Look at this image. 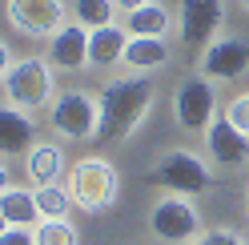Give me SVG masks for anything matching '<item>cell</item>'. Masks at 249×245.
I'll list each match as a JSON object with an SVG mask.
<instances>
[{
	"label": "cell",
	"mask_w": 249,
	"mask_h": 245,
	"mask_svg": "<svg viewBox=\"0 0 249 245\" xmlns=\"http://www.w3.org/2000/svg\"><path fill=\"white\" fill-rule=\"evenodd\" d=\"M145 4H153V0H117V8H124V12H133V8H145Z\"/></svg>",
	"instance_id": "obj_26"
},
{
	"label": "cell",
	"mask_w": 249,
	"mask_h": 245,
	"mask_svg": "<svg viewBox=\"0 0 249 245\" xmlns=\"http://www.w3.org/2000/svg\"><path fill=\"white\" fill-rule=\"evenodd\" d=\"M149 177L157 181L161 189L169 193H181V197H193V193H205L213 185V173L209 165L189 149H165L157 153V161L149 165Z\"/></svg>",
	"instance_id": "obj_3"
},
{
	"label": "cell",
	"mask_w": 249,
	"mask_h": 245,
	"mask_svg": "<svg viewBox=\"0 0 249 245\" xmlns=\"http://www.w3.org/2000/svg\"><path fill=\"white\" fill-rule=\"evenodd\" d=\"M149 233L165 245H193L205 229H201V213L193 209L189 197L165 193L161 201H153L149 209Z\"/></svg>",
	"instance_id": "obj_4"
},
{
	"label": "cell",
	"mask_w": 249,
	"mask_h": 245,
	"mask_svg": "<svg viewBox=\"0 0 249 245\" xmlns=\"http://www.w3.org/2000/svg\"><path fill=\"white\" fill-rule=\"evenodd\" d=\"M36 145V125L33 117L17 105H0V157H17Z\"/></svg>",
	"instance_id": "obj_13"
},
{
	"label": "cell",
	"mask_w": 249,
	"mask_h": 245,
	"mask_svg": "<svg viewBox=\"0 0 249 245\" xmlns=\"http://www.w3.org/2000/svg\"><path fill=\"white\" fill-rule=\"evenodd\" d=\"M33 233H36V245H81V237H76V229L69 225V217H60V221H40Z\"/></svg>",
	"instance_id": "obj_21"
},
{
	"label": "cell",
	"mask_w": 249,
	"mask_h": 245,
	"mask_svg": "<svg viewBox=\"0 0 249 245\" xmlns=\"http://www.w3.org/2000/svg\"><path fill=\"white\" fill-rule=\"evenodd\" d=\"M49 65L53 69H69V72L89 65V28L85 24L69 20L60 33L49 36Z\"/></svg>",
	"instance_id": "obj_12"
},
{
	"label": "cell",
	"mask_w": 249,
	"mask_h": 245,
	"mask_svg": "<svg viewBox=\"0 0 249 245\" xmlns=\"http://www.w3.org/2000/svg\"><path fill=\"white\" fill-rule=\"evenodd\" d=\"M124 49H129V33L121 24H105V28H92L89 33V65H97V69L121 65Z\"/></svg>",
	"instance_id": "obj_14"
},
{
	"label": "cell",
	"mask_w": 249,
	"mask_h": 245,
	"mask_svg": "<svg viewBox=\"0 0 249 245\" xmlns=\"http://www.w3.org/2000/svg\"><path fill=\"white\" fill-rule=\"evenodd\" d=\"M173 117H177L181 133L205 137L209 125L217 121V88H213V81H205L201 72L185 76L181 88L173 93Z\"/></svg>",
	"instance_id": "obj_5"
},
{
	"label": "cell",
	"mask_w": 249,
	"mask_h": 245,
	"mask_svg": "<svg viewBox=\"0 0 249 245\" xmlns=\"http://www.w3.org/2000/svg\"><path fill=\"white\" fill-rule=\"evenodd\" d=\"M241 8H245V12H249V0H241Z\"/></svg>",
	"instance_id": "obj_29"
},
{
	"label": "cell",
	"mask_w": 249,
	"mask_h": 245,
	"mask_svg": "<svg viewBox=\"0 0 249 245\" xmlns=\"http://www.w3.org/2000/svg\"><path fill=\"white\" fill-rule=\"evenodd\" d=\"M33 197H36L40 221H60V217H69V209H72V193L60 189V185H36Z\"/></svg>",
	"instance_id": "obj_19"
},
{
	"label": "cell",
	"mask_w": 249,
	"mask_h": 245,
	"mask_svg": "<svg viewBox=\"0 0 249 245\" xmlns=\"http://www.w3.org/2000/svg\"><path fill=\"white\" fill-rule=\"evenodd\" d=\"M4 93H8V105H17L24 113H36L53 101L56 93V81H53V65H44L40 56H24L12 65L8 81H4Z\"/></svg>",
	"instance_id": "obj_6"
},
{
	"label": "cell",
	"mask_w": 249,
	"mask_h": 245,
	"mask_svg": "<svg viewBox=\"0 0 249 245\" xmlns=\"http://www.w3.org/2000/svg\"><path fill=\"white\" fill-rule=\"evenodd\" d=\"M0 213L8 217V225H40V209H36V197L28 189H4L0 193Z\"/></svg>",
	"instance_id": "obj_17"
},
{
	"label": "cell",
	"mask_w": 249,
	"mask_h": 245,
	"mask_svg": "<svg viewBox=\"0 0 249 245\" xmlns=\"http://www.w3.org/2000/svg\"><path fill=\"white\" fill-rule=\"evenodd\" d=\"M124 24H129V36H165L169 28H173V17L153 0V4H145V8H133Z\"/></svg>",
	"instance_id": "obj_18"
},
{
	"label": "cell",
	"mask_w": 249,
	"mask_h": 245,
	"mask_svg": "<svg viewBox=\"0 0 249 245\" xmlns=\"http://www.w3.org/2000/svg\"><path fill=\"white\" fill-rule=\"evenodd\" d=\"M205 149H209L213 165H225V169H237V165L249 161V137H245L237 125H233L225 113L209 125V133H205Z\"/></svg>",
	"instance_id": "obj_11"
},
{
	"label": "cell",
	"mask_w": 249,
	"mask_h": 245,
	"mask_svg": "<svg viewBox=\"0 0 249 245\" xmlns=\"http://www.w3.org/2000/svg\"><path fill=\"white\" fill-rule=\"evenodd\" d=\"M8 181H12V177H8V169H4V165H0V193L8 189Z\"/></svg>",
	"instance_id": "obj_27"
},
{
	"label": "cell",
	"mask_w": 249,
	"mask_h": 245,
	"mask_svg": "<svg viewBox=\"0 0 249 245\" xmlns=\"http://www.w3.org/2000/svg\"><path fill=\"white\" fill-rule=\"evenodd\" d=\"M24 173L33 185H56V177L65 173V153H60V145L53 141H40L24 153Z\"/></svg>",
	"instance_id": "obj_15"
},
{
	"label": "cell",
	"mask_w": 249,
	"mask_h": 245,
	"mask_svg": "<svg viewBox=\"0 0 249 245\" xmlns=\"http://www.w3.org/2000/svg\"><path fill=\"white\" fill-rule=\"evenodd\" d=\"M225 117L249 137V93H237V97H233V101L225 105Z\"/></svg>",
	"instance_id": "obj_22"
},
{
	"label": "cell",
	"mask_w": 249,
	"mask_h": 245,
	"mask_svg": "<svg viewBox=\"0 0 249 245\" xmlns=\"http://www.w3.org/2000/svg\"><path fill=\"white\" fill-rule=\"evenodd\" d=\"M193 245H245V237H237L233 229H205Z\"/></svg>",
	"instance_id": "obj_23"
},
{
	"label": "cell",
	"mask_w": 249,
	"mask_h": 245,
	"mask_svg": "<svg viewBox=\"0 0 249 245\" xmlns=\"http://www.w3.org/2000/svg\"><path fill=\"white\" fill-rule=\"evenodd\" d=\"M53 129L60 137H69V141H89V137H97V125H101V105L92 101L89 93L81 88H69V93H60L53 101Z\"/></svg>",
	"instance_id": "obj_7"
},
{
	"label": "cell",
	"mask_w": 249,
	"mask_h": 245,
	"mask_svg": "<svg viewBox=\"0 0 249 245\" xmlns=\"http://www.w3.org/2000/svg\"><path fill=\"white\" fill-rule=\"evenodd\" d=\"M245 213H249V193H245Z\"/></svg>",
	"instance_id": "obj_30"
},
{
	"label": "cell",
	"mask_w": 249,
	"mask_h": 245,
	"mask_svg": "<svg viewBox=\"0 0 249 245\" xmlns=\"http://www.w3.org/2000/svg\"><path fill=\"white\" fill-rule=\"evenodd\" d=\"M197 72L205 81H241L249 72V40L245 36H217L197 56Z\"/></svg>",
	"instance_id": "obj_9"
},
{
	"label": "cell",
	"mask_w": 249,
	"mask_h": 245,
	"mask_svg": "<svg viewBox=\"0 0 249 245\" xmlns=\"http://www.w3.org/2000/svg\"><path fill=\"white\" fill-rule=\"evenodd\" d=\"M76 24H85L89 33L117 24V0H76Z\"/></svg>",
	"instance_id": "obj_20"
},
{
	"label": "cell",
	"mask_w": 249,
	"mask_h": 245,
	"mask_svg": "<svg viewBox=\"0 0 249 245\" xmlns=\"http://www.w3.org/2000/svg\"><path fill=\"white\" fill-rule=\"evenodd\" d=\"M169 60V44L165 36H129V49H124V60L133 72H149V69H161Z\"/></svg>",
	"instance_id": "obj_16"
},
{
	"label": "cell",
	"mask_w": 249,
	"mask_h": 245,
	"mask_svg": "<svg viewBox=\"0 0 249 245\" xmlns=\"http://www.w3.org/2000/svg\"><path fill=\"white\" fill-rule=\"evenodd\" d=\"M8 229H12V225H8V217H4V213H0V237H4Z\"/></svg>",
	"instance_id": "obj_28"
},
{
	"label": "cell",
	"mask_w": 249,
	"mask_h": 245,
	"mask_svg": "<svg viewBox=\"0 0 249 245\" xmlns=\"http://www.w3.org/2000/svg\"><path fill=\"white\" fill-rule=\"evenodd\" d=\"M72 205L85 213H105L108 205L117 201V169L105 157H85L69 169V185Z\"/></svg>",
	"instance_id": "obj_2"
},
{
	"label": "cell",
	"mask_w": 249,
	"mask_h": 245,
	"mask_svg": "<svg viewBox=\"0 0 249 245\" xmlns=\"http://www.w3.org/2000/svg\"><path fill=\"white\" fill-rule=\"evenodd\" d=\"M0 245H36V233L33 229H24V225H12L4 237H0Z\"/></svg>",
	"instance_id": "obj_24"
},
{
	"label": "cell",
	"mask_w": 249,
	"mask_h": 245,
	"mask_svg": "<svg viewBox=\"0 0 249 245\" xmlns=\"http://www.w3.org/2000/svg\"><path fill=\"white\" fill-rule=\"evenodd\" d=\"M153 85L149 81H108L101 88V125H97V141L101 145H121L145 125V117L153 109Z\"/></svg>",
	"instance_id": "obj_1"
},
{
	"label": "cell",
	"mask_w": 249,
	"mask_h": 245,
	"mask_svg": "<svg viewBox=\"0 0 249 245\" xmlns=\"http://www.w3.org/2000/svg\"><path fill=\"white\" fill-rule=\"evenodd\" d=\"M8 20L17 24V33L33 36V40H44L69 24L65 0H8Z\"/></svg>",
	"instance_id": "obj_10"
},
{
	"label": "cell",
	"mask_w": 249,
	"mask_h": 245,
	"mask_svg": "<svg viewBox=\"0 0 249 245\" xmlns=\"http://www.w3.org/2000/svg\"><path fill=\"white\" fill-rule=\"evenodd\" d=\"M8 72H12V52H8V44L0 40V81H8Z\"/></svg>",
	"instance_id": "obj_25"
},
{
	"label": "cell",
	"mask_w": 249,
	"mask_h": 245,
	"mask_svg": "<svg viewBox=\"0 0 249 245\" xmlns=\"http://www.w3.org/2000/svg\"><path fill=\"white\" fill-rule=\"evenodd\" d=\"M225 24V4L221 0H181L177 8V28H181V44L189 52H205L217 40V28Z\"/></svg>",
	"instance_id": "obj_8"
}]
</instances>
